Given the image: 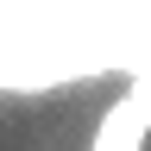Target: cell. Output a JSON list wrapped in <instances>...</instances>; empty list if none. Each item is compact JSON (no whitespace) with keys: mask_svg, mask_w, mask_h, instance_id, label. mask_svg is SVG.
I'll use <instances>...</instances> for the list:
<instances>
[{"mask_svg":"<svg viewBox=\"0 0 151 151\" xmlns=\"http://www.w3.org/2000/svg\"><path fill=\"white\" fill-rule=\"evenodd\" d=\"M145 132H151V82H145V88H132L126 101L113 107L101 126H94V145H88V151H139V145H145Z\"/></svg>","mask_w":151,"mask_h":151,"instance_id":"cell-1","label":"cell"}]
</instances>
